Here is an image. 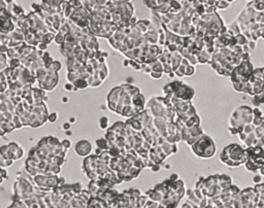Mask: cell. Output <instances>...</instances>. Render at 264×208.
Listing matches in <instances>:
<instances>
[{
	"instance_id": "cell-34",
	"label": "cell",
	"mask_w": 264,
	"mask_h": 208,
	"mask_svg": "<svg viewBox=\"0 0 264 208\" xmlns=\"http://www.w3.org/2000/svg\"><path fill=\"white\" fill-rule=\"evenodd\" d=\"M61 68H62L61 62L57 61V60H55V61H54V63L52 64V66H51L50 69H52V70L56 71V72H59V71L61 70Z\"/></svg>"
},
{
	"instance_id": "cell-35",
	"label": "cell",
	"mask_w": 264,
	"mask_h": 208,
	"mask_svg": "<svg viewBox=\"0 0 264 208\" xmlns=\"http://www.w3.org/2000/svg\"><path fill=\"white\" fill-rule=\"evenodd\" d=\"M141 71H142L144 73H147V74H151L153 72V69H152V64H144L141 65Z\"/></svg>"
},
{
	"instance_id": "cell-41",
	"label": "cell",
	"mask_w": 264,
	"mask_h": 208,
	"mask_svg": "<svg viewBox=\"0 0 264 208\" xmlns=\"http://www.w3.org/2000/svg\"><path fill=\"white\" fill-rule=\"evenodd\" d=\"M61 142H62L63 147H64L65 149H67V151H68V149H70V146H71V142H70V140H68V139H64V140H63V141H61Z\"/></svg>"
},
{
	"instance_id": "cell-30",
	"label": "cell",
	"mask_w": 264,
	"mask_h": 208,
	"mask_svg": "<svg viewBox=\"0 0 264 208\" xmlns=\"http://www.w3.org/2000/svg\"><path fill=\"white\" fill-rule=\"evenodd\" d=\"M253 103L255 105H260V104L264 103V92L253 97Z\"/></svg>"
},
{
	"instance_id": "cell-24",
	"label": "cell",
	"mask_w": 264,
	"mask_h": 208,
	"mask_svg": "<svg viewBox=\"0 0 264 208\" xmlns=\"http://www.w3.org/2000/svg\"><path fill=\"white\" fill-rule=\"evenodd\" d=\"M96 145H97V149H100L104 152L108 151V149H109V143H108V141H107V139L105 137H101V138H99V139H97Z\"/></svg>"
},
{
	"instance_id": "cell-31",
	"label": "cell",
	"mask_w": 264,
	"mask_h": 208,
	"mask_svg": "<svg viewBox=\"0 0 264 208\" xmlns=\"http://www.w3.org/2000/svg\"><path fill=\"white\" fill-rule=\"evenodd\" d=\"M13 164V160L1 157V161H0V166H1V168L5 169L6 167H9V166H11Z\"/></svg>"
},
{
	"instance_id": "cell-27",
	"label": "cell",
	"mask_w": 264,
	"mask_h": 208,
	"mask_svg": "<svg viewBox=\"0 0 264 208\" xmlns=\"http://www.w3.org/2000/svg\"><path fill=\"white\" fill-rule=\"evenodd\" d=\"M55 37H56V34L55 33H52V32H48V33L43 34V39H41V42L46 43V45H49L53 40H55Z\"/></svg>"
},
{
	"instance_id": "cell-7",
	"label": "cell",
	"mask_w": 264,
	"mask_h": 208,
	"mask_svg": "<svg viewBox=\"0 0 264 208\" xmlns=\"http://www.w3.org/2000/svg\"><path fill=\"white\" fill-rule=\"evenodd\" d=\"M195 94V90L192 85L188 84H184L177 90V92L174 95V98L182 102H191Z\"/></svg>"
},
{
	"instance_id": "cell-19",
	"label": "cell",
	"mask_w": 264,
	"mask_h": 208,
	"mask_svg": "<svg viewBox=\"0 0 264 208\" xmlns=\"http://www.w3.org/2000/svg\"><path fill=\"white\" fill-rule=\"evenodd\" d=\"M212 55L211 54V53L207 52V51L205 50V48H203L201 52L199 53V55H198V56H197L198 63H199V64H206V63H209V64H211V62H212Z\"/></svg>"
},
{
	"instance_id": "cell-8",
	"label": "cell",
	"mask_w": 264,
	"mask_h": 208,
	"mask_svg": "<svg viewBox=\"0 0 264 208\" xmlns=\"http://www.w3.org/2000/svg\"><path fill=\"white\" fill-rule=\"evenodd\" d=\"M74 151L79 157H89V155L91 154V151H92V144L87 139H82L76 143Z\"/></svg>"
},
{
	"instance_id": "cell-43",
	"label": "cell",
	"mask_w": 264,
	"mask_h": 208,
	"mask_svg": "<svg viewBox=\"0 0 264 208\" xmlns=\"http://www.w3.org/2000/svg\"><path fill=\"white\" fill-rule=\"evenodd\" d=\"M7 177V173H6V170L3 169V168H1V181H0V183H3V180Z\"/></svg>"
},
{
	"instance_id": "cell-21",
	"label": "cell",
	"mask_w": 264,
	"mask_h": 208,
	"mask_svg": "<svg viewBox=\"0 0 264 208\" xmlns=\"http://www.w3.org/2000/svg\"><path fill=\"white\" fill-rule=\"evenodd\" d=\"M146 195L148 196L149 199H150L151 201H154V202H157V203H161L163 200V197L160 195V194H158L157 192L155 191V189H150V191H148L146 193Z\"/></svg>"
},
{
	"instance_id": "cell-26",
	"label": "cell",
	"mask_w": 264,
	"mask_h": 208,
	"mask_svg": "<svg viewBox=\"0 0 264 208\" xmlns=\"http://www.w3.org/2000/svg\"><path fill=\"white\" fill-rule=\"evenodd\" d=\"M231 3H232V1H225V0H219L218 1L217 0L215 2V6L217 10H226L231 5Z\"/></svg>"
},
{
	"instance_id": "cell-49",
	"label": "cell",
	"mask_w": 264,
	"mask_h": 208,
	"mask_svg": "<svg viewBox=\"0 0 264 208\" xmlns=\"http://www.w3.org/2000/svg\"><path fill=\"white\" fill-rule=\"evenodd\" d=\"M260 179H261V178H260V175H256V176H255V179H254V181H255V182H258Z\"/></svg>"
},
{
	"instance_id": "cell-50",
	"label": "cell",
	"mask_w": 264,
	"mask_h": 208,
	"mask_svg": "<svg viewBox=\"0 0 264 208\" xmlns=\"http://www.w3.org/2000/svg\"><path fill=\"white\" fill-rule=\"evenodd\" d=\"M168 76H169L170 78H172V77H174V76H176V74H174V72H172V73H170V74L168 75Z\"/></svg>"
},
{
	"instance_id": "cell-38",
	"label": "cell",
	"mask_w": 264,
	"mask_h": 208,
	"mask_svg": "<svg viewBox=\"0 0 264 208\" xmlns=\"http://www.w3.org/2000/svg\"><path fill=\"white\" fill-rule=\"evenodd\" d=\"M194 73H195V67L192 65L187 67L185 76H192V75H194Z\"/></svg>"
},
{
	"instance_id": "cell-10",
	"label": "cell",
	"mask_w": 264,
	"mask_h": 208,
	"mask_svg": "<svg viewBox=\"0 0 264 208\" xmlns=\"http://www.w3.org/2000/svg\"><path fill=\"white\" fill-rule=\"evenodd\" d=\"M8 5H7V10L10 13L11 15V20L15 22H18V19L20 17H22L23 15H25L24 10L21 5L15 3L13 1H7Z\"/></svg>"
},
{
	"instance_id": "cell-44",
	"label": "cell",
	"mask_w": 264,
	"mask_h": 208,
	"mask_svg": "<svg viewBox=\"0 0 264 208\" xmlns=\"http://www.w3.org/2000/svg\"><path fill=\"white\" fill-rule=\"evenodd\" d=\"M46 48H48V45H46V43H43V42L39 43L38 47H37V50L41 51V52H46Z\"/></svg>"
},
{
	"instance_id": "cell-32",
	"label": "cell",
	"mask_w": 264,
	"mask_h": 208,
	"mask_svg": "<svg viewBox=\"0 0 264 208\" xmlns=\"http://www.w3.org/2000/svg\"><path fill=\"white\" fill-rule=\"evenodd\" d=\"M54 41H55L57 45H64V42H65V35H63V34L58 32V33L56 34V37H55V40H54Z\"/></svg>"
},
{
	"instance_id": "cell-23",
	"label": "cell",
	"mask_w": 264,
	"mask_h": 208,
	"mask_svg": "<svg viewBox=\"0 0 264 208\" xmlns=\"http://www.w3.org/2000/svg\"><path fill=\"white\" fill-rule=\"evenodd\" d=\"M73 85H74V91H78V90L86 89V88L90 87V84H89L88 79L79 78V79L76 80V82H73Z\"/></svg>"
},
{
	"instance_id": "cell-2",
	"label": "cell",
	"mask_w": 264,
	"mask_h": 208,
	"mask_svg": "<svg viewBox=\"0 0 264 208\" xmlns=\"http://www.w3.org/2000/svg\"><path fill=\"white\" fill-rule=\"evenodd\" d=\"M220 160L229 167H238L244 165L248 161L247 149H244L237 143H231L221 152Z\"/></svg>"
},
{
	"instance_id": "cell-37",
	"label": "cell",
	"mask_w": 264,
	"mask_h": 208,
	"mask_svg": "<svg viewBox=\"0 0 264 208\" xmlns=\"http://www.w3.org/2000/svg\"><path fill=\"white\" fill-rule=\"evenodd\" d=\"M163 68H164V73H165V74H167V75H169L170 73L174 72V69H172L171 64H169V63L163 64Z\"/></svg>"
},
{
	"instance_id": "cell-28",
	"label": "cell",
	"mask_w": 264,
	"mask_h": 208,
	"mask_svg": "<svg viewBox=\"0 0 264 208\" xmlns=\"http://www.w3.org/2000/svg\"><path fill=\"white\" fill-rule=\"evenodd\" d=\"M152 64V69H153V72H160V73H164V68H163V64L159 61L153 62Z\"/></svg>"
},
{
	"instance_id": "cell-25",
	"label": "cell",
	"mask_w": 264,
	"mask_h": 208,
	"mask_svg": "<svg viewBox=\"0 0 264 208\" xmlns=\"http://www.w3.org/2000/svg\"><path fill=\"white\" fill-rule=\"evenodd\" d=\"M8 57L6 54H0V71H4L8 67Z\"/></svg>"
},
{
	"instance_id": "cell-9",
	"label": "cell",
	"mask_w": 264,
	"mask_h": 208,
	"mask_svg": "<svg viewBox=\"0 0 264 208\" xmlns=\"http://www.w3.org/2000/svg\"><path fill=\"white\" fill-rule=\"evenodd\" d=\"M149 158H150V160L153 161L155 164H161V162L164 161L167 157H166V155L164 154V152L162 151L160 145H157V146H154L150 149Z\"/></svg>"
},
{
	"instance_id": "cell-46",
	"label": "cell",
	"mask_w": 264,
	"mask_h": 208,
	"mask_svg": "<svg viewBox=\"0 0 264 208\" xmlns=\"http://www.w3.org/2000/svg\"><path fill=\"white\" fill-rule=\"evenodd\" d=\"M160 169H161L160 164H156V165H154L153 167L151 168V170L153 171V172H158V171H160Z\"/></svg>"
},
{
	"instance_id": "cell-11",
	"label": "cell",
	"mask_w": 264,
	"mask_h": 208,
	"mask_svg": "<svg viewBox=\"0 0 264 208\" xmlns=\"http://www.w3.org/2000/svg\"><path fill=\"white\" fill-rule=\"evenodd\" d=\"M144 106H146V98H144V94L141 93L132 98V107L136 114H141L144 110H146L144 109Z\"/></svg>"
},
{
	"instance_id": "cell-15",
	"label": "cell",
	"mask_w": 264,
	"mask_h": 208,
	"mask_svg": "<svg viewBox=\"0 0 264 208\" xmlns=\"http://www.w3.org/2000/svg\"><path fill=\"white\" fill-rule=\"evenodd\" d=\"M66 66L68 72H78L79 69L85 65H83L81 62L78 61L76 58H69V59H66Z\"/></svg>"
},
{
	"instance_id": "cell-48",
	"label": "cell",
	"mask_w": 264,
	"mask_h": 208,
	"mask_svg": "<svg viewBox=\"0 0 264 208\" xmlns=\"http://www.w3.org/2000/svg\"><path fill=\"white\" fill-rule=\"evenodd\" d=\"M123 66H125V67L129 66V60H126L125 62H123Z\"/></svg>"
},
{
	"instance_id": "cell-13",
	"label": "cell",
	"mask_w": 264,
	"mask_h": 208,
	"mask_svg": "<svg viewBox=\"0 0 264 208\" xmlns=\"http://www.w3.org/2000/svg\"><path fill=\"white\" fill-rule=\"evenodd\" d=\"M9 152H11V155L13 156V161L16 160H20L23 156H24V151L23 149L20 146V144L16 142H10L7 144Z\"/></svg>"
},
{
	"instance_id": "cell-12",
	"label": "cell",
	"mask_w": 264,
	"mask_h": 208,
	"mask_svg": "<svg viewBox=\"0 0 264 208\" xmlns=\"http://www.w3.org/2000/svg\"><path fill=\"white\" fill-rule=\"evenodd\" d=\"M184 84H185V82H183L182 80H174V82L165 85L164 87H163L162 91H163V93L165 94V96H167V95H174L176 93L177 90H179Z\"/></svg>"
},
{
	"instance_id": "cell-39",
	"label": "cell",
	"mask_w": 264,
	"mask_h": 208,
	"mask_svg": "<svg viewBox=\"0 0 264 208\" xmlns=\"http://www.w3.org/2000/svg\"><path fill=\"white\" fill-rule=\"evenodd\" d=\"M204 178H205V177H203V176L199 177L198 181L196 182V186H195V189H200V191H201L202 188H203V183H204Z\"/></svg>"
},
{
	"instance_id": "cell-16",
	"label": "cell",
	"mask_w": 264,
	"mask_h": 208,
	"mask_svg": "<svg viewBox=\"0 0 264 208\" xmlns=\"http://www.w3.org/2000/svg\"><path fill=\"white\" fill-rule=\"evenodd\" d=\"M183 56H182L181 54H179V52L176 53H172L171 55V58H170V64H171L172 66V69H174V72H176V69L179 68V66H181L182 64V61H183Z\"/></svg>"
},
{
	"instance_id": "cell-45",
	"label": "cell",
	"mask_w": 264,
	"mask_h": 208,
	"mask_svg": "<svg viewBox=\"0 0 264 208\" xmlns=\"http://www.w3.org/2000/svg\"><path fill=\"white\" fill-rule=\"evenodd\" d=\"M150 75H151L153 78H155V79H159V78L162 77L163 73H160V72H152Z\"/></svg>"
},
{
	"instance_id": "cell-5",
	"label": "cell",
	"mask_w": 264,
	"mask_h": 208,
	"mask_svg": "<svg viewBox=\"0 0 264 208\" xmlns=\"http://www.w3.org/2000/svg\"><path fill=\"white\" fill-rule=\"evenodd\" d=\"M69 21H71L73 24H76L79 28H90L91 13L82 6V7L76 8L74 10Z\"/></svg>"
},
{
	"instance_id": "cell-42",
	"label": "cell",
	"mask_w": 264,
	"mask_h": 208,
	"mask_svg": "<svg viewBox=\"0 0 264 208\" xmlns=\"http://www.w3.org/2000/svg\"><path fill=\"white\" fill-rule=\"evenodd\" d=\"M64 89L66 90V91H74V85L73 84H71V82H68V84H66L64 85Z\"/></svg>"
},
{
	"instance_id": "cell-29",
	"label": "cell",
	"mask_w": 264,
	"mask_h": 208,
	"mask_svg": "<svg viewBox=\"0 0 264 208\" xmlns=\"http://www.w3.org/2000/svg\"><path fill=\"white\" fill-rule=\"evenodd\" d=\"M22 66V62H21V60L19 59H11L9 60L8 62V67L9 68H11L13 70H15V69H18L19 67Z\"/></svg>"
},
{
	"instance_id": "cell-47",
	"label": "cell",
	"mask_w": 264,
	"mask_h": 208,
	"mask_svg": "<svg viewBox=\"0 0 264 208\" xmlns=\"http://www.w3.org/2000/svg\"><path fill=\"white\" fill-rule=\"evenodd\" d=\"M69 127H70V124L69 123H65V124H63V128H64V130H68V128Z\"/></svg>"
},
{
	"instance_id": "cell-36",
	"label": "cell",
	"mask_w": 264,
	"mask_h": 208,
	"mask_svg": "<svg viewBox=\"0 0 264 208\" xmlns=\"http://www.w3.org/2000/svg\"><path fill=\"white\" fill-rule=\"evenodd\" d=\"M129 66L132 67V68L134 69V70H136V71H138V70H141V64H138L136 61H134V60H129Z\"/></svg>"
},
{
	"instance_id": "cell-4",
	"label": "cell",
	"mask_w": 264,
	"mask_h": 208,
	"mask_svg": "<svg viewBox=\"0 0 264 208\" xmlns=\"http://www.w3.org/2000/svg\"><path fill=\"white\" fill-rule=\"evenodd\" d=\"M36 79L38 80L39 88L43 91H53L59 84V72L52 69L41 68L37 71Z\"/></svg>"
},
{
	"instance_id": "cell-20",
	"label": "cell",
	"mask_w": 264,
	"mask_h": 208,
	"mask_svg": "<svg viewBox=\"0 0 264 208\" xmlns=\"http://www.w3.org/2000/svg\"><path fill=\"white\" fill-rule=\"evenodd\" d=\"M219 186L223 189V191L230 188V186H232V179H231V176H229V175H227V174H220Z\"/></svg>"
},
{
	"instance_id": "cell-14",
	"label": "cell",
	"mask_w": 264,
	"mask_h": 208,
	"mask_svg": "<svg viewBox=\"0 0 264 208\" xmlns=\"http://www.w3.org/2000/svg\"><path fill=\"white\" fill-rule=\"evenodd\" d=\"M0 22H1V28H0L1 34H10L16 30L15 23L11 19L0 20Z\"/></svg>"
},
{
	"instance_id": "cell-3",
	"label": "cell",
	"mask_w": 264,
	"mask_h": 208,
	"mask_svg": "<svg viewBox=\"0 0 264 208\" xmlns=\"http://www.w3.org/2000/svg\"><path fill=\"white\" fill-rule=\"evenodd\" d=\"M191 149L196 157L201 159H211L215 156L217 151L216 143L209 135L203 134L201 137L196 141Z\"/></svg>"
},
{
	"instance_id": "cell-1",
	"label": "cell",
	"mask_w": 264,
	"mask_h": 208,
	"mask_svg": "<svg viewBox=\"0 0 264 208\" xmlns=\"http://www.w3.org/2000/svg\"><path fill=\"white\" fill-rule=\"evenodd\" d=\"M254 109L249 106L237 107L229 117V132L233 135L239 134L245 126L253 123Z\"/></svg>"
},
{
	"instance_id": "cell-18",
	"label": "cell",
	"mask_w": 264,
	"mask_h": 208,
	"mask_svg": "<svg viewBox=\"0 0 264 208\" xmlns=\"http://www.w3.org/2000/svg\"><path fill=\"white\" fill-rule=\"evenodd\" d=\"M160 146H161V149H162V151L164 152V154L166 155V157L171 156V155H174L177 152L176 143L171 144V143H168V142L165 141V142H163Z\"/></svg>"
},
{
	"instance_id": "cell-33",
	"label": "cell",
	"mask_w": 264,
	"mask_h": 208,
	"mask_svg": "<svg viewBox=\"0 0 264 208\" xmlns=\"http://www.w3.org/2000/svg\"><path fill=\"white\" fill-rule=\"evenodd\" d=\"M107 125H108V117L103 115L99 119V127L101 129H106Z\"/></svg>"
},
{
	"instance_id": "cell-17",
	"label": "cell",
	"mask_w": 264,
	"mask_h": 208,
	"mask_svg": "<svg viewBox=\"0 0 264 208\" xmlns=\"http://www.w3.org/2000/svg\"><path fill=\"white\" fill-rule=\"evenodd\" d=\"M0 126H1V136H4L6 133H9L11 131H13L16 128L15 124L13 123V121H1L0 122Z\"/></svg>"
},
{
	"instance_id": "cell-40",
	"label": "cell",
	"mask_w": 264,
	"mask_h": 208,
	"mask_svg": "<svg viewBox=\"0 0 264 208\" xmlns=\"http://www.w3.org/2000/svg\"><path fill=\"white\" fill-rule=\"evenodd\" d=\"M57 120H58V114H56V112H51V114H49V121H50L51 123H55Z\"/></svg>"
},
{
	"instance_id": "cell-6",
	"label": "cell",
	"mask_w": 264,
	"mask_h": 208,
	"mask_svg": "<svg viewBox=\"0 0 264 208\" xmlns=\"http://www.w3.org/2000/svg\"><path fill=\"white\" fill-rule=\"evenodd\" d=\"M122 87L119 85V87H114L111 90V92L108 93L106 97V101H107V106L108 108L111 110L113 112L116 114L117 112V108H118V103L119 100L121 98V95H122Z\"/></svg>"
},
{
	"instance_id": "cell-22",
	"label": "cell",
	"mask_w": 264,
	"mask_h": 208,
	"mask_svg": "<svg viewBox=\"0 0 264 208\" xmlns=\"http://www.w3.org/2000/svg\"><path fill=\"white\" fill-rule=\"evenodd\" d=\"M201 126V121H200V117L196 114L195 115H193L192 117H190L188 122L186 124V127L188 128H192V127H200Z\"/></svg>"
}]
</instances>
